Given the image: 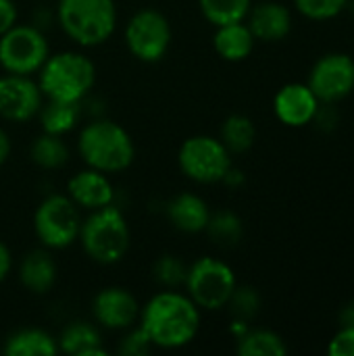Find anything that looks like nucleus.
I'll return each mask as SVG.
<instances>
[{
  "label": "nucleus",
  "mask_w": 354,
  "mask_h": 356,
  "mask_svg": "<svg viewBox=\"0 0 354 356\" xmlns=\"http://www.w3.org/2000/svg\"><path fill=\"white\" fill-rule=\"evenodd\" d=\"M140 327L154 348L177 350L188 346L200 330V309L179 290H163L140 309Z\"/></svg>",
  "instance_id": "obj_1"
},
{
  "label": "nucleus",
  "mask_w": 354,
  "mask_h": 356,
  "mask_svg": "<svg viewBox=\"0 0 354 356\" xmlns=\"http://www.w3.org/2000/svg\"><path fill=\"white\" fill-rule=\"evenodd\" d=\"M81 161L102 173H121L136 159V146L125 127L111 119H94L86 123L77 138Z\"/></svg>",
  "instance_id": "obj_2"
},
{
  "label": "nucleus",
  "mask_w": 354,
  "mask_h": 356,
  "mask_svg": "<svg viewBox=\"0 0 354 356\" xmlns=\"http://www.w3.org/2000/svg\"><path fill=\"white\" fill-rule=\"evenodd\" d=\"M44 98L81 102L96 83V67L83 52H56L35 73Z\"/></svg>",
  "instance_id": "obj_3"
},
{
  "label": "nucleus",
  "mask_w": 354,
  "mask_h": 356,
  "mask_svg": "<svg viewBox=\"0 0 354 356\" xmlns=\"http://www.w3.org/2000/svg\"><path fill=\"white\" fill-rule=\"evenodd\" d=\"M77 242L94 263H119L129 248V225L125 215L113 204L90 211V215L81 219Z\"/></svg>",
  "instance_id": "obj_4"
},
{
  "label": "nucleus",
  "mask_w": 354,
  "mask_h": 356,
  "mask_svg": "<svg viewBox=\"0 0 354 356\" xmlns=\"http://www.w3.org/2000/svg\"><path fill=\"white\" fill-rule=\"evenodd\" d=\"M56 19L75 44L94 48L104 44L117 27L115 0H58Z\"/></svg>",
  "instance_id": "obj_5"
},
{
  "label": "nucleus",
  "mask_w": 354,
  "mask_h": 356,
  "mask_svg": "<svg viewBox=\"0 0 354 356\" xmlns=\"http://www.w3.org/2000/svg\"><path fill=\"white\" fill-rule=\"evenodd\" d=\"M81 227L79 207L67 194L46 196L33 213V232L48 250H63L77 242Z\"/></svg>",
  "instance_id": "obj_6"
},
{
  "label": "nucleus",
  "mask_w": 354,
  "mask_h": 356,
  "mask_svg": "<svg viewBox=\"0 0 354 356\" xmlns=\"http://www.w3.org/2000/svg\"><path fill=\"white\" fill-rule=\"evenodd\" d=\"M236 286L238 282L234 269L215 257H202L188 265L184 288L200 311L223 309Z\"/></svg>",
  "instance_id": "obj_7"
},
{
  "label": "nucleus",
  "mask_w": 354,
  "mask_h": 356,
  "mask_svg": "<svg viewBox=\"0 0 354 356\" xmlns=\"http://www.w3.org/2000/svg\"><path fill=\"white\" fill-rule=\"evenodd\" d=\"M50 56V44L35 25L15 23L0 35V67L13 75H33Z\"/></svg>",
  "instance_id": "obj_8"
},
{
  "label": "nucleus",
  "mask_w": 354,
  "mask_h": 356,
  "mask_svg": "<svg viewBox=\"0 0 354 356\" xmlns=\"http://www.w3.org/2000/svg\"><path fill=\"white\" fill-rule=\"evenodd\" d=\"M179 171L196 184H219L232 169V152L219 138L192 136L177 152Z\"/></svg>",
  "instance_id": "obj_9"
},
{
  "label": "nucleus",
  "mask_w": 354,
  "mask_h": 356,
  "mask_svg": "<svg viewBox=\"0 0 354 356\" xmlns=\"http://www.w3.org/2000/svg\"><path fill=\"white\" fill-rule=\"evenodd\" d=\"M125 46L142 63H159L171 46V23L156 8H142L125 25Z\"/></svg>",
  "instance_id": "obj_10"
},
{
  "label": "nucleus",
  "mask_w": 354,
  "mask_h": 356,
  "mask_svg": "<svg viewBox=\"0 0 354 356\" xmlns=\"http://www.w3.org/2000/svg\"><path fill=\"white\" fill-rule=\"evenodd\" d=\"M307 86L319 102L336 104L354 90V60L342 52L321 56L313 65Z\"/></svg>",
  "instance_id": "obj_11"
},
{
  "label": "nucleus",
  "mask_w": 354,
  "mask_h": 356,
  "mask_svg": "<svg viewBox=\"0 0 354 356\" xmlns=\"http://www.w3.org/2000/svg\"><path fill=\"white\" fill-rule=\"evenodd\" d=\"M44 94L31 75L6 73L0 77V117L13 123H27L38 117Z\"/></svg>",
  "instance_id": "obj_12"
},
{
  "label": "nucleus",
  "mask_w": 354,
  "mask_h": 356,
  "mask_svg": "<svg viewBox=\"0 0 354 356\" xmlns=\"http://www.w3.org/2000/svg\"><path fill=\"white\" fill-rule=\"evenodd\" d=\"M142 305L138 298L119 286L102 288L92 300V317L94 321L111 332H125L134 327L140 319Z\"/></svg>",
  "instance_id": "obj_13"
},
{
  "label": "nucleus",
  "mask_w": 354,
  "mask_h": 356,
  "mask_svg": "<svg viewBox=\"0 0 354 356\" xmlns=\"http://www.w3.org/2000/svg\"><path fill=\"white\" fill-rule=\"evenodd\" d=\"M319 104L321 102L307 83H288L273 98L275 117L288 127H305L313 123Z\"/></svg>",
  "instance_id": "obj_14"
},
{
  "label": "nucleus",
  "mask_w": 354,
  "mask_h": 356,
  "mask_svg": "<svg viewBox=\"0 0 354 356\" xmlns=\"http://www.w3.org/2000/svg\"><path fill=\"white\" fill-rule=\"evenodd\" d=\"M67 196L83 211H96L106 204H113L115 192L106 173L98 169H81L73 173L67 181Z\"/></svg>",
  "instance_id": "obj_15"
},
{
  "label": "nucleus",
  "mask_w": 354,
  "mask_h": 356,
  "mask_svg": "<svg viewBox=\"0 0 354 356\" xmlns=\"http://www.w3.org/2000/svg\"><path fill=\"white\" fill-rule=\"evenodd\" d=\"M246 25L250 27L255 40L280 42L292 31V13L282 2H261L250 6L246 15Z\"/></svg>",
  "instance_id": "obj_16"
},
{
  "label": "nucleus",
  "mask_w": 354,
  "mask_h": 356,
  "mask_svg": "<svg viewBox=\"0 0 354 356\" xmlns=\"http://www.w3.org/2000/svg\"><path fill=\"white\" fill-rule=\"evenodd\" d=\"M211 211L209 204L192 192H182L167 204V219L169 223L184 234H200L207 229Z\"/></svg>",
  "instance_id": "obj_17"
},
{
  "label": "nucleus",
  "mask_w": 354,
  "mask_h": 356,
  "mask_svg": "<svg viewBox=\"0 0 354 356\" xmlns=\"http://www.w3.org/2000/svg\"><path fill=\"white\" fill-rule=\"evenodd\" d=\"M56 261L48 248L29 250L19 265V280L31 294H48L56 284Z\"/></svg>",
  "instance_id": "obj_18"
},
{
  "label": "nucleus",
  "mask_w": 354,
  "mask_h": 356,
  "mask_svg": "<svg viewBox=\"0 0 354 356\" xmlns=\"http://www.w3.org/2000/svg\"><path fill=\"white\" fill-rule=\"evenodd\" d=\"M255 42L257 40L244 21L219 25L213 35V46H215L217 54L230 63H240V60L248 58L255 48Z\"/></svg>",
  "instance_id": "obj_19"
},
{
  "label": "nucleus",
  "mask_w": 354,
  "mask_h": 356,
  "mask_svg": "<svg viewBox=\"0 0 354 356\" xmlns=\"http://www.w3.org/2000/svg\"><path fill=\"white\" fill-rule=\"evenodd\" d=\"M58 353L71 356H104L106 350L102 346L100 332L86 321H73L69 323L61 336L56 338Z\"/></svg>",
  "instance_id": "obj_20"
},
{
  "label": "nucleus",
  "mask_w": 354,
  "mask_h": 356,
  "mask_svg": "<svg viewBox=\"0 0 354 356\" xmlns=\"http://www.w3.org/2000/svg\"><path fill=\"white\" fill-rule=\"evenodd\" d=\"M6 356H54L58 355L56 338L38 327H25L13 332L4 342Z\"/></svg>",
  "instance_id": "obj_21"
},
{
  "label": "nucleus",
  "mask_w": 354,
  "mask_h": 356,
  "mask_svg": "<svg viewBox=\"0 0 354 356\" xmlns=\"http://www.w3.org/2000/svg\"><path fill=\"white\" fill-rule=\"evenodd\" d=\"M38 117H40L42 131L54 134V136H65L77 127V123L81 119V102L44 98Z\"/></svg>",
  "instance_id": "obj_22"
},
{
  "label": "nucleus",
  "mask_w": 354,
  "mask_h": 356,
  "mask_svg": "<svg viewBox=\"0 0 354 356\" xmlns=\"http://www.w3.org/2000/svg\"><path fill=\"white\" fill-rule=\"evenodd\" d=\"M236 340L240 356H284L288 353L284 338L271 330H246Z\"/></svg>",
  "instance_id": "obj_23"
},
{
  "label": "nucleus",
  "mask_w": 354,
  "mask_h": 356,
  "mask_svg": "<svg viewBox=\"0 0 354 356\" xmlns=\"http://www.w3.org/2000/svg\"><path fill=\"white\" fill-rule=\"evenodd\" d=\"M29 156L31 161L42 167V169H61L69 161V148L63 140V136L46 134L42 131L29 146Z\"/></svg>",
  "instance_id": "obj_24"
},
{
  "label": "nucleus",
  "mask_w": 354,
  "mask_h": 356,
  "mask_svg": "<svg viewBox=\"0 0 354 356\" xmlns=\"http://www.w3.org/2000/svg\"><path fill=\"white\" fill-rule=\"evenodd\" d=\"M257 138V127L246 115H230L221 125V142L232 154H242L252 148Z\"/></svg>",
  "instance_id": "obj_25"
},
{
  "label": "nucleus",
  "mask_w": 354,
  "mask_h": 356,
  "mask_svg": "<svg viewBox=\"0 0 354 356\" xmlns=\"http://www.w3.org/2000/svg\"><path fill=\"white\" fill-rule=\"evenodd\" d=\"M200 13L215 27L246 21L252 0H198Z\"/></svg>",
  "instance_id": "obj_26"
},
{
  "label": "nucleus",
  "mask_w": 354,
  "mask_h": 356,
  "mask_svg": "<svg viewBox=\"0 0 354 356\" xmlns=\"http://www.w3.org/2000/svg\"><path fill=\"white\" fill-rule=\"evenodd\" d=\"M211 240L223 248H232L236 246L242 236H244V225L242 219L232 213V211H219V213H211L207 229H204Z\"/></svg>",
  "instance_id": "obj_27"
},
{
  "label": "nucleus",
  "mask_w": 354,
  "mask_h": 356,
  "mask_svg": "<svg viewBox=\"0 0 354 356\" xmlns=\"http://www.w3.org/2000/svg\"><path fill=\"white\" fill-rule=\"evenodd\" d=\"M188 265L175 254H163L152 265V277L163 290H179L186 284Z\"/></svg>",
  "instance_id": "obj_28"
},
{
  "label": "nucleus",
  "mask_w": 354,
  "mask_h": 356,
  "mask_svg": "<svg viewBox=\"0 0 354 356\" xmlns=\"http://www.w3.org/2000/svg\"><path fill=\"white\" fill-rule=\"evenodd\" d=\"M225 307L230 309L234 321L250 323L261 311V296L250 286H236Z\"/></svg>",
  "instance_id": "obj_29"
},
{
  "label": "nucleus",
  "mask_w": 354,
  "mask_h": 356,
  "mask_svg": "<svg viewBox=\"0 0 354 356\" xmlns=\"http://www.w3.org/2000/svg\"><path fill=\"white\" fill-rule=\"evenodd\" d=\"M348 0H294V6L300 15L313 21H325L338 17L346 8Z\"/></svg>",
  "instance_id": "obj_30"
},
{
  "label": "nucleus",
  "mask_w": 354,
  "mask_h": 356,
  "mask_svg": "<svg viewBox=\"0 0 354 356\" xmlns=\"http://www.w3.org/2000/svg\"><path fill=\"white\" fill-rule=\"evenodd\" d=\"M127 334L121 338L119 346H117V353L123 356H146L154 346L150 342V338L146 336V332L138 325L125 330Z\"/></svg>",
  "instance_id": "obj_31"
},
{
  "label": "nucleus",
  "mask_w": 354,
  "mask_h": 356,
  "mask_svg": "<svg viewBox=\"0 0 354 356\" xmlns=\"http://www.w3.org/2000/svg\"><path fill=\"white\" fill-rule=\"evenodd\" d=\"M330 356H354V330L353 327H340V332L332 338L328 346Z\"/></svg>",
  "instance_id": "obj_32"
},
{
  "label": "nucleus",
  "mask_w": 354,
  "mask_h": 356,
  "mask_svg": "<svg viewBox=\"0 0 354 356\" xmlns=\"http://www.w3.org/2000/svg\"><path fill=\"white\" fill-rule=\"evenodd\" d=\"M313 123H317V127L323 131H332L338 125V111L334 102H321L313 117Z\"/></svg>",
  "instance_id": "obj_33"
},
{
  "label": "nucleus",
  "mask_w": 354,
  "mask_h": 356,
  "mask_svg": "<svg viewBox=\"0 0 354 356\" xmlns=\"http://www.w3.org/2000/svg\"><path fill=\"white\" fill-rule=\"evenodd\" d=\"M17 23V6L13 0H0V35Z\"/></svg>",
  "instance_id": "obj_34"
},
{
  "label": "nucleus",
  "mask_w": 354,
  "mask_h": 356,
  "mask_svg": "<svg viewBox=\"0 0 354 356\" xmlns=\"http://www.w3.org/2000/svg\"><path fill=\"white\" fill-rule=\"evenodd\" d=\"M13 269V257H10V250L6 248V244L0 240V284L8 277Z\"/></svg>",
  "instance_id": "obj_35"
},
{
  "label": "nucleus",
  "mask_w": 354,
  "mask_h": 356,
  "mask_svg": "<svg viewBox=\"0 0 354 356\" xmlns=\"http://www.w3.org/2000/svg\"><path fill=\"white\" fill-rule=\"evenodd\" d=\"M338 321H340V327H353L354 330V302H348L342 307Z\"/></svg>",
  "instance_id": "obj_36"
},
{
  "label": "nucleus",
  "mask_w": 354,
  "mask_h": 356,
  "mask_svg": "<svg viewBox=\"0 0 354 356\" xmlns=\"http://www.w3.org/2000/svg\"><path fill=\"white\" fill-rule=\"evenodd\" d=\"M10 156V140L4 129H0V167L8 161Z\"/></svg>",
  "instance_id": "obj_37"
},
{
  "label": "nucleus",
  "mask_w": 354,
  "mask_h": 356,
  "mask_svg": "<svg viewBox=\"0 0 354 356\" xmlns=\"http://www.w3.org/2000/svg\"><path fill=\"white\" fill-rule=\"evenodd\" d=\"M346 8H348V10H353V13H354V0H348V2H346Z\"/></svg>",
  "instance_id": "obj_38"
}]
</instances>
